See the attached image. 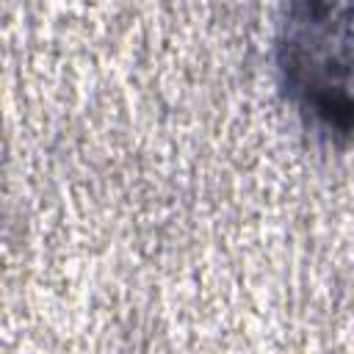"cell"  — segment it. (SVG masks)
<instances>
[{
    "label": "cell",
    "instance_id": "obj_1",
    "mask_svg": "<svg viewBox=\"0 0 354 354\" xmlns=\"http://www.w3.org/2000/svg\"><path fill=\"white\" fill-rule=\"evenodd\" d=\"M274 53L279 83L307 124L354 138V3L288 6Z\"/></svg>",
    "mask_w": 354,
    "mask_h": 354
}]
</instances>
